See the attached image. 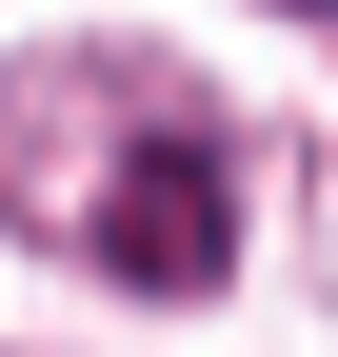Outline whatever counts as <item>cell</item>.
Listing matches in <instances>:
<instances>
[{
    "instance_id": "1",
    "label": "cell",
    "mask_w": 338,
    "mask_h": 357,
    "mask_svg": "<svg viewBox=\"0 0 338 357\" xmlns=\"http://www.w3.org/2000/svg\"><path fill=\"white\" fill-rule=\"evenodd\" d=\"M100 258L140 298H219V258H239V159L199 139V119H140L100 178Z\"/></svg>"
}]
</instances>
